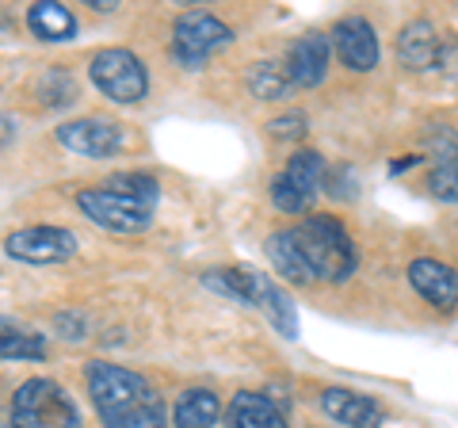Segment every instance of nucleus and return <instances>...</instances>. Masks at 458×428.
Segmentation results:
<instances>
[{
  "instance_id": "nucleus-1",
  "label": "nucleus",
  "mask_w": 458,
  "mask_h": 428,
  "mask_svg": "<svg viewBox=\"0 0 458 428\" xmlns=\"http://www.w3.org/2000/svg\"><path fill=\"white\" fill-rule=\"evenodd\" d=\"M291 241L302 253V261L310 268V279H325V283H344L352 279V272L360 268V253L348 230L340 226L333 214H310L298 226H291Z\"/></svg>"
},
{
  "instance_id": "nucleus-2",
  "label": "nucleus",
  "mask_w": 458,
  "mask_h": 428,
  "mask_svg": "<svg viewBox=\"0 0 458 428\" xmlns=\"http://www.w3.org/2000/svg\"><path fill=\"white\" fill-rule=\"evenodd\" d=\"M12 421L16 428H81V413L57 382L31 379L12 398Z\"/></svg>"
},
{
  "instance_id": "nucleus-3",
  "label": "nucleus",
  "mask_w": 458,
  "mask_h": 428,
  "mask_svg": "<svg viewBox=\"0 0 458 428\" xmlns=\"http://www.w3.org/2000/svg\"><path fill=\"white\" fill-rule=\"evenodd\" d=\"M89 73H92L96 89L107 99H114V104H138V99H146V92H149L146 62L123 47L99 50L89 65Z\"/></svg>"
},
{
  "instance_id": "nucleus-4",
  "label": "nucleus",
  "mask_w": 458,
  "mask_h": 428,
  "mask_svg": "<svg viewBox=\"0 0 458 428\" xmlns=\"http://www.w3.org/2000/svg\"><path fill=\"white\" fill-rule=\"evenodd\" d=\"M233 42V31L229 23H222L210 12H183L172 27V54L183 69H199L214 50H222Z\"/></svg>"
},
{
  "instance_id": "nucleus-5",
  "label": "nucleus",
  "mask_w": 458,
  "mask_h": 428,
  "mask_svg": "<svg viewBox=\"0 0 458 428\" xmlns=\"http://www.w3.org/2000/svg\"><path fill=\"white\" fill-rule=\"evenodd\" d=\"M89 394L99 409V421H104L111 413H123L138 402H146L157 390L138 371H126L119 364H89Z\"/></svg>"
},
{
  "instance_id": "nucleus-6",
  "label": "nucleus",
  "mask_w": 458,
  "mask_h": 428,
  "mask_svg": "<svg viewBox=\"0 0 458 428\" xmlns=\"http://www.w3.org/2000/svg\"><path fill=\"white\" fill-rule=\"evenodd\" d=\"M77 207L89 214L96 226H107V230H114V234H141V230H149V222H153L149 207H141V203H134V199H126V195H114L107 188L81 192Z\"/></svg>"
},
{
  "instance_id": "nucleus-7",
  "label": "nucleus",
  "mask_w": 458,
  "mask_h": 428,
  "mask_svg": "<svg viewBox=\"0 0 458 428\" xmlns=\"http://www.w3.org/2000/svg\"><path fill=\"white\" fill-rule=\"evenodd\" d=\"M8 256L27 264H62L69 256H77V234L62 230V226H27V230L8 234L4 241Z\"/></svg>"
},
{
  "instance_id": "nucleus-8",
  "label": "nucleus",
  "mask_w": 458,
  "mask_h": 428,
  "mask_svg": "<svg viewBox=\"0 0 458 428\" xmlns=\"http://www.w3.org/2000/svg\"><path fill=\"white\" fill-rule=\"evenodd\" d=\"M328 47H336L340 62L355 69V73H370L378 65V39L375 27L363 16H344L333 31H328Z\"/></svg>"
},
{
  "instance_id": "nucleus-9",
  "label": "nucleus",
  "mask_w": 458,
  "mask_h": 428,
  "mask_svg": "<svg viewBox=\"0 0 458 428\" xmlns=\"http://www.w3.org/2000/svg\"><path fill=\"white\" fill-rule=\"evenodd\" d=\"M428 157H432V173H428V188L443 203H458V134L451 126H432L428 131Z\"/></svg>"
},
{
  "instance_id": "nucleus-10",
  "label": "nucleus",
  "mask_w": 458,
  "mask_h": 428,
  "mask_svg": "<svg viewBox=\"0 0 458 428\" xmlns=\"http://www.w3.org/2000/svg\"><path fill=\"white\" fill-rule=\"evenodd\" d=\"M57 141L81 157H114L123 146V131L107 119H73L57 126Z\"/></svg>"
},
{
  "instance_id": "nucleus-11",
  "label": "nucleus",
  "mask_w": 458,
  "mask_h": 428,
  "mask_svg": "<svg viewBox=\"0 0 458 428\" xmlns=\"http://www.w3.org/2000/svg\"><path fill=\"white\" fill-rule=\"evenodd\" d=\"M286 77L298 89H318L328 73V35L310 31L302 39H294V47L286 50Z\"/></svg>"
},
{
  "instance_id": "nucleus-12",
  "label": "nucleus",
  "mask_w": 458,
  "mask_h": 428,
  "mask_svg": "<svg viewBox=\"0 0 458 428\" xmlns=\"http://www.w3.org/2000/svg\"><path fill=\"white\" fill-rule=\"evenodd\" d=\"M409 283H412V291H417L420 298H428L436 310H443V313L458 310V276H454V268L420 256V261L409 264Z\"/></svg>"
},
{
  "instance_id": "nucleus-13",
  "label": "nucleus",
  "mask_w": 458,
  "mask_h": 428,
  "mask_svg": "<svg viewBox=\"0 0 458 428\" xmlns=\"http://www.w3.org/2000/svg\"><path fill=\"white\" fill-rule=\"evenodd\" d=\"M249 303L264 310V318L276 325V330L286 337V340H298V313H294V303L291 295L283 287H276L267 276H256L249 272Z\"/></svg>"
},
{
  "instance_id": "nucleus-14",
  "label": "nucleus",
  "mask_w": 458,
  "mask_h": 428,
  "mask_svg": "<svg viewBox=\"0 0 458 428\" xmlns=\"http://www.w3.org/2000/svg\"><path fill=\"white\" fill-rule=\"evenodd\" d=\"M321 409L333 421L348 424V428H378L382 424V409L375 406V398L355 394V390H344V387H328L321 394Z\"/></svg>"
},
{
  "instance_id": "nucleus-15",
  "label": "nucleus",
  "mask_w": 458,
  "mask_h": 428,
  "mask_svg": "<svg viewBox=\"0 0 458 428\" xmlns=\"http://www.w3.org/2000/svg\"><path fill=\"white\" fill-rule=\"evenodd\" d=\"M397 62L409 69V73H424L439 62V35L428 20H412L405 31L397 35Z\"/></svg>"
},
{
  "instance_id": "nucleus-16",
  "label": "nucleus",
  "mask_w": 458,
  "mask_h": 428,
  "mask_svg": "<svg viewBox=\"0 0 458 428\" xmlns=\"http://www.w3.org/2000/svg\"><path fill=\"white\" fill-rule=\"evenodd\" d=\"M229 424L233 428H291L279 402H271L267 394H256V390L233 394V402H229Z\"/></svg>"
},
{
  "instance_id": "nucleus-17",
  "label": "nucleus",
  "mask_w": 458,
  "mask_h": 428,
  "mask_svg": "<svg viewBox=\"0 0 458 428\" xmlns=\"http://www.w3.org/2000/svg\"><path fill=\"white\" fill-rule=\"evenodd\" d=\"M222 417V398L214 390H183L172 406L176 428H214Z\"/></svg>"
},
{
  "instance_id": "nucleus-18",
  "label": "nucleus",
  "mask_w": 458,
  "mask_h": 428,
  "mask_svg": "<svg viewBox=\"0 0 458 428\" xmlns=\"http://www.w3.org/2000/svg\"><path fill=\"white\" fill-rule=\"evenodd\" d=\"M0 360H47V337L0 313Z\"/></svg>"
},
{
  "instance_id": "nucleus-19",
  "label": "nucleus",
  "mask_w": 458,
  "mask_h": 428,
  "mask_svg": "<svg viewBox=\"0 0 458 428\" xmlns=\"http://www.w3.org/2000/svg\"><path fill=\"white\" fill-rule=\"evenodd\" d=\"M27 27L47 42H65L77 35V16L65 4L42 0V4H31V12H27Z\"/></svg>"
},
{
  "instance_id": "nucleus-20",
  "label": "nucleus",
  "mask_w": 458,
  "mask_h": 428,
  "mask_svg": "<svg viewBox=\"0 0 458 428\" xmlns=\"http://www.w3.org/2000/svg\"><path fill=\"white\" fill-rule=\"evenodd\" d=\"M264 253H267L271 268H276L283 279H291V283H313V279H310V268H306V261H302V253L294 249V241H291V234H286V230L271 234V237L264 241Z\"/></svg>"
},
{
  "instance_id": "nucleus-21",
  "label": "nucleus",
  "mask_w": 458,
  "mask_h": 428,
  "mask_svg": "<svg viewBox=\"0 0 458 428\" xmlns=\"http://www.w3.org/2000/svg\"><path fill=\"white\" fill-rule=\"evenodd\" d=\"M283 176L294 184L298 192H302L310 203L318 199V192L325 188V157L321 153H313V150H302V153H294L291 161H286L283 168Z\"/></svg>"
},
{
  "instance_id": "nucleus-22",
  "label": "nucleus",
  "mask_w": 458,
  "mask_h": 428,
  "mask_svg": "<svg viewBox=\"0 0 458 428\" xmlns=\"http://www.w3.org/2000/svg\"><path fill=\"white\" fill-rule=\"evenodd\" d=\"M249 92L256 99H283L291 92V77H286V69L279 62H256L249 69Z\"/></svg>"
},
{
  "instance_id": "nucleus-23",
  "label": "nucleus",
  "mask_w": 458,
  "mask_h": 428,
  "mask_svg": "<svg viewBox=\"0 0 458 428\" xmlns=\"http://www.w3.org/2000/svg\"><path fill=\"white\" fill-rule=\"evenodd\" d=\"M107 428H168L165 421V406H161V398H146V402H138L131 409H123V413H111V417H104Z\"/></svg>"
},
{
  "instance_id": "nucleus-24",
  "label": "nucleus",
  "mask_w": 458,
  "mask_h": 428,
  "mask_svg": "<svg viewBox=\"0 0 458 428\" xmlns=\"http://www.w3.org/2000/svg\"><path fill=\"white\" fill-rule=\"evenodd\" d=\"M107 192H114V195H126V199H134V203H141V207H157V199H161V188H157V180L153 176H146V173H119V176H111L107 184H104Z\"/></svg>"
},
{
  "instance_id": "nucleus-25",
  "label": "nucleus",
  "mask_w": 458,
  "mask_h": 428,
  "mask_svg": "<svg viewBox=\"0 0 458 428\" xmlns=\"http://www.w3.org/2000/svg\"><path fill=\"white\" fill-rule=\"evenodd\" d=\"M271 203H276L283 214H306V210H310V199H306L302 192H298L294 184L286 180L283 173H279L276 180H271Z\"/></svg>"
},
{
  "instance_id": "nucleus-26",
  "label": "nucleus",
  "mask_w": 458,
  "mask_h": 428,
  "mask_svg": "<svg viewBox=\"0 0 458 428\" xmlns=\"http://www.w3.org/2000/svg\"><path fill=\"white\" fill-rule=\"evenodd\" d=\"M306 116L302 111H291V116H276L267 123V134L276 138V141H298V138H306Z\"/></svg>"
},
{
  "instance_id": "nucleus-27",
  "label": "nucleus",
  "mask_w": 458,
  "mask_h": 428,
  "mask_svg": "<svg viewBox=\"0 0 458 428\" xmlns=\"http://www.w3.org/2000/svg\"><path fill=\"white\" fill-rule=\"evenodd\" d=\"M417 165H424V157H420V153H409V157H401V161H394L390 173H394V176H401L405 168H417Z\"/></svg>"
},
{
  "instance_id": "nucleus-28",
  "label": "nucleus",
  "mask_w": 458,
  "mask_h": 428,
  "mask_svg": "<svg viewBox=\"0 0 458 428\" xmlns=\"http://www.w3.org/2000/svg\"><path fill=\"white\" fill-rule=\"evenodd\" d=\"M12 138H16V123H12L8 116H0V150H4Z\"/></svg>"
}]
</instances>
